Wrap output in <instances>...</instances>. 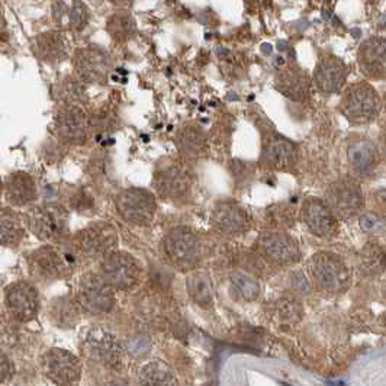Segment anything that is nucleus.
I'll return each mask as SVG.
<instances>
[{
    "instance_id": "nucleus-1",
    "label": "nucleus",
    "mask_w": 386,
    "mask_h": 386,
    "mask_svg": "<svg viewBox=\"0 0 386 386\" xmlns=\"http://www.w3.org/2000/svg\"><path fill=\"white\" fill-rule=\"evenodd\" d=\"M383 100L367 82H356L343 89L338 111L353 125H367L379 118Z\"/></svg>"
},
{
    "instance_id": "nucleus-2",
    "label": "nucleus",
    "mask_w": 386,
    "mask_h": 386,
    "mask_svg": "<svg viewBox=\"0 0 386 386\" xmlns=\"http://www.w3.org/2000/svg\"><path fill=\"white\" fill-rule=\"evenodd\" d=\"M79 253L76 249L60 245H45L30 253L28 263L30 273L41 281H57L69 276L77 265Z\"/></svg>"
},
{
    "instance_id": "nucleus-3",
    "label": "nucleus",
    "mask_w": 386,
    "mask_h": 386,
    "mask_svg": "<svg viewBox=\"0 0 386 386\" xmlns=\"http://www.w3.org/2000/svg\"><path fill=\"white\" fill-rule=\"evenodd\" d=\"M313 283L321 292L342 293L350 285V272L343 260L335 254L315 253L306 265Z\"/></svg>"
},
{
    "instance_id": "nucleus-4",
    "label": "nucleus",
    "mask_w": 386,
    "mask_h": 386,
    "mask_svg": "<svg viewBox=\"0 0 386 386\" xmlns=\"http://www.w3.org/2000/svg\"><path fill=\"white\" fill-rule=\"evenodd\" d=\"M261 154L260 164L276 172H290L299 160L298 146L289 138L277 132L272 125L260 127Z\"/></svg>"
},
{
    "instance_id": "nucleus-5",
    "label": "nucleus",
    "mask_w": 386,
    "mask_h": 386,
    "mask_svg": "<svg viewBox=\"0 0 386 386\" xmlns=\"http://www.w3.org/2000/svg\"><path fill=\"white\" fill-rule=\"evenodd\" d=\"M326 204L337 220L359 217L365 208V193L354 177H340L333 182L326 192Z\"/></svg>"
},
{
    "instance_id": "nucleus-6",
    "label": "nucleus",
    "mask_w": 386,
    "mask_h": 386,
    "mask_svg": "<svg viewBox=\"0 0 386 386\" xmlns=\"http://www.w3.org/2000/svg\"><path fill=\"white\" fill-rule=\"evenodd\" d=\"M25 221L40 240L57 241L67 233L69 212L63 205L49 202L29 208Z\"/></svg>"
},
{
    "instance_id": "nucleus-7",
    "label": "nucleus",
    "mask_w": 386,
    "mask_h": 386,
    "mask_svg": "<svg viewBox=\"0 0 386 386\" xmlns=\"http://www.w3.org/2000/svg\"><path fill=\"white\" fill-rule=\"evenodd\" d=\"M57 140L66 146H83L91 137L90 116L82 106L61 105L54 118Z\"/></svg>"
},
{
    "instance_id": "nucleus-8",
    "label": "nucleus",
    "mask_w": 386,
    "mask_h": 386,
    "mask_svg": "<svg viewBox=\"0 0 386 386\" xmlns=\"http://www.w3.org/2000/svg\"><path fill=\"white\" fill-rule=\"evenodd\" d=\"M152 186L154 191L167 200H182L191 193L192 179L186 167L180 161L166 159L154 170Z\"/></svg>"
},
{
    "instance_id": "nucleus-9",
    "label": "nucleus",
    "mask_w": 386,
    "mask_h": 386,
    "mask_svg": "<svg viewBox=\"0 0 386 386\" xmlns=\"http://www.w3.org/2000/svg\"><path fill=\"white\" fill-rule=\"evenodd\" d=\"M74 76L86 85H105L112 70V58L98 45H87L74 51Z\"/></svg>"
},
{
    "instance_id": "nucleus-10",
    "label": "nucleus",
    "mask_w": 386,
    "mask_h": 386,
    "mask_svg": "<svg viewBox=\"0 0 386 386\" xmlns=\"http://www.w3.org/2000/svg\"><path fill=\"white\" fill-rule=\"evenodd\" d=\"M167 257L180 269H193L202 257V243L191 228L176 227L164 238Z\"/></svg>"
},
{
    "instance_id": "nucleus-11",
    "label": "nucleus",
    "mask_w": 386,
    "mask_h": 386,
    "mask_svg": "<svg viewBox=\"0 0 386 386\" xmlns=\"http://www.w3.org/2000/svg\"><path fill=\"white\" fill-rule=\"evenodd\" d=\"M99 274L112 289L128 290L140 281L141 267L131 254L112 252L102 258Z\"/></svg>"
},
{
    "instance_id": "nucleus-12",
    "label": "nucleus",
    "mask_w": 386,
    "mask_h": 386,
    "mask_svg": "<svg viewBox=\"0 0 386 386\" xmlns=\"http://www.w3.org/2000/svg\"><path fill=\"white\" fill-rule=\"evenodd\" d=\"M119 217L135 225H147L154 220L157 211L156 196L141 188L122 191L115 200Z\"/></svg>"
},
{
    "instance_id": "nucleus-13",
    "label": "nucleus",
    "mask_w": 386,
    "mask_h": 386,
    "mask_svg": "<svg viewBox=\"0 0 386 386\" xmlns=\"http://www.w3.org/2000/svg\"><path fill=\"white\" fill-rule=\"evenodd\" d=\"M118 244L116 228L109 222H96L86 227L77 234L74 249L87 258H103L115 252Z\"/></svg>"
},
{
    "instance_id": "nucleus-14",
    "label": "nucleus",
    "mask_w": 386,
    "mask_h": 386,
    "mask_svg": "<svg viewBox=\"0 0 386 386\" xmlns=\"http://www.w3.org/2000/svg\"><path fill=\"white\" fill-rule=\"evenodd\" d=\"M77 302L89 314H106L115 305V289L107 285L100 274L86 273L77 285Z\"/></svg>"
},
{
    "instance_id": "nucleus-15",
    "label": "nucleus",
    "mask_w": 386,
    "mask_h": 386,
    "mask_svg": "<svg viewBox=\"0 0 386 386\" xmlns=\"http://www.w3.org/2000/svg\"><path fill=\"white\" fill-rule=\"evenodd\" d=\"M349 73L350 70L342 58L331 53H321L313 74V85L318 94L331 96L346 87Z\"/></svg>"
},
{
    "instance_id": "nucleus-16",
    "label": "nucleus",
    "mask_w": 386,
    "mask_h": 386,
    "mask_svg": "<svg viewBox=\"0 0 386 386\" xmlns=\"http://www.w3.org/2000/svg\"><path fill=\"white\" fill-rule=\"evenodd\" d=\"M257 249L261 256L276 266L293 265L301 257L297 241L282 229H269L261 233L257 238Z\"/></svg>"
},
{
    "instance_id": "nucleus-17",
    "label": "nucleus",
    "mask_w": 386,
    "mask_h": 386,
    "mask_svg": "<svg viewBox=\"0 0 386 386\" xmlns=\"http://www.w3.org/2000/svg\"><path fill=\"white\" fill-rule=\"evenodd\" d=\"M211 225L220 236L238 237L250 228V215L233 199H222L213 205Z\"/></svg>"
},
{
    "instance_id": "nucleus-18",
    "label": "nucleus",
    "mask_w": 386,
    "mask_h": 386,
    "mask_svg": "<svg viewBox=\"0 0 386 386\" xmlns=\"http://www.w3.org/2000/svg\"><path fill=\"white\" fill-rule=\"evenodd\" d=\"M83 353L105 367L116 369L122 362L123 347L112 333L103 328H94L83 340Z\"/></svg>"
},
{
    "instance_id": "nucleus-19",
    "label": "nucleus",
    "mask_w": 386,
    "mask_h": 386,
    "mask_svg": "<svg viewBox=\"0 0 386 386\" xmlns=\"http://www.w3.org/2000/svg\"><path fill=\"white\" fill-rule=\"evenodd\" d=\"M42 369L58 386H74L82 376L80 360L73 353L61 349H51L44 354Z\"/></svg>"
},
{
    "instance_id": "nucleus-20",
    "label": "nucleus",
    "mask_w": 386,
    "mask_h": 386,
    "mask_svg": "<svg viewBox=\"0 0 386 386\" xmlns=\"http://www.w3.org/2000/svg\"><path fill=\"white\" fill-rule=\"evenodd\" d=\"M5 305L13 319L28 322L34 319L40 311L38 290L28 282H15L5 290Z\"/></svg>"
},
{
    "instance_id": "nucleus-21",
    "label": "nucleus",
    "mask_w": 386,
    "mask_h": 386,
    "mask_svg": "<svg viewBox=\"0 0 386 386\" xmlns=\"http://www.w3.org/2000/svg\"><path fill=\"white\" fill-rule=\"evenodd\" d=\"M301 220L315 237L328 238L337 233L338 220L324 199L315 196L306 198L301 208Z\"/></svg>"
},
{
    "instance_id": "nucleus-22",
    "label": "nucleus",
    "mask_w": 386,
    "mask_h": 386,
    "mask_svg": "<svg viewBox=\"0 0 386 386\" xmlns=\"http://www.w3.org/2000/svg\"><path fill=\"white\" fill-rule=\"evenodd\" d=\"M274 86L277 91L289 100L305 103L311 96L313 79L298 64L289 63L276 73Z\"/></svg>"
},
{
    "instance_id": "nucleus-23",
    "label": "nucleus",
    "mask_w": 386,
    "mask_h": 386,
    "mask_svg": "<svg viewBox=\"0 0 386 386\" xmlns=\"http://www.w3.org/2000/svg\"><path fill=\"white\" fill-rule=\"evenodd\" d=\"M347 160L354 175L367 177L379 166L380 148L369 137L353 135L347 144Z\"/></svg>"
},
{
    "instance_id": "nucleus-24",
    "label": "nucleus",
    "mask_w": 386,
    "mask_h": 386,
    "mask_svg": "<svg viewBox=\"0 0 386 386\" xmlns=\"http://www.w3.org/2000/svg\"><path fill=\"white\" fill-rule=\"evenodd\" d=\"M51 17L63 33H80L90 21V10L83 0H53Z\"/></svg>"
},
{
    "instance_id": "nucleus-25",
    "label": "nucleus",
    "mask_w": 386,
    "mask_h": 386,
    "mask_svg": "<svg viewBox=\"0 0 386 386\" xmlns=\"http://www.w3.org/2000/svg\"><path fill=\"white\" fill-rule=\"evenodd\" d=\"M358 63L367 79L386 80V38L365 40L358 51Z\"/></svg>"
},
{
    "instance_id": "nucleus-26",
    "label": "nucleus",
    "mask_w": 386,
    "mask_h": 386,
    "mask_svg": "<svg viewBox=\"0 0 386 386\" xmlns=\"http://www.w3.org/2000/svg\"><path fill=\"white\" fill-rule=\"evenodd\" d=\"M33 51L35 57L45 64L63 63L70 53L66 33L58 29L38 34L33 41Z\"/></svg>"
},
{
    "instance_id": "nucleus-27",
    "label": "nucleus",
    "mask_w": 386,
    "mask_h": 386,
    "mask_svg": "<svg viewBox=\"0 0 386 386\" xmlns=\"http://www.w3.org/2000/svg\"><path fill=\"white\" fill-rule=\"evenodd\" d=\"M176 146L182 160L196 161L208 151V137L196 123H184L177 130Z\"/></svg>"
},
{
    "instance_id": "nucleus-28",
    "label": "nucleus",
    "mask_w": 386,
    "mask_h": 386,
    "mask_svg": "<svg viewBox=\"0 0 386 386\" xmlns=\"http://www.w3.org/2000/svg\"><path fill=\"white\" fill-rule=\"evenodd\" d=\"M6 200L13 207H26L38 196L34 177L25 172L10 173L3 184Z\"/></svg>"
},
{
    "instance_id": "nucleus-29",
    "label": "nucleus",
    "mask_w": 386,
    "mask_h": 386,
    "mask_svg": "<svg viewBox=\"0 0 386 386\" xmlns=\"http://www.w3.org/2000/svg\"><path fill=\"white\" fill-rule=\"evenodd\" d=\"M82 306L70 297H58L51 301L49 308V317L54 326L60 328H73L80 319Z\"/></svg>"
},
{
    "instance_id": "nucleus-30",
    "label": "nucleus",
    "mask_w": 386,
    "mask_h": 386,
    "mask_svg": "<svg viewBox=\"0 0 386 386\" xmlns=\"http://www.w3.org/2000/svg\"><path fill=\"white\" fill-rule=\"evenodd\" d=\"M55 99L61 105H73V106H85L89 100L86 83L73 76H66L58 80L54 87Z\"/></svg>"
},
{
    "instance_id": "nucleus-31",
    "label": "nucleus",
    "mask_w": 386,
    "mask_h": 386,
    "mask_svg": "<svg viewBox=\"0 0 386 386\" xmlns=\"http://www.w3.org/2000/svg\"><path fill=\"white\" fill-rule=\"evenodd\" d=\"M188 293L192 301L202 306L211 308L213 304V285L211 281V276L207 272L195 270L188 276Z\"/></svg>"
},
{
    "instance_id": "nucleus-32",
    "label": "nucleus",
    "mask_w": 386,
    "mask_h": 386,
    "mask_svg": "<svg viewBox=\"0 0 386 386\" xmlns=\"http://www.w3.org/2000/svg\"><path fill=\"white\" fill-rule=\"evenodd\" d=\"M138 382H140V386H177L173 370L159 360L143 366Z\"/></svg>"
},
{
    "instance_id": "nucleus-33",
    "label": "nucleus",
    "mask_w": 386,
    "mask_h": 386,
    "mask_svg": "<svg viewBox=\"0 0 386 386\" xmlns=\"http://www.w3.org/2000/svg\"><path fill=\"white\" fill-rule=\"evenodd\" d=\"M106 30L115 42L123 44L137 35V22L132 15L127 12V9H122L119 12H115L107 19Z\"/></svg>"
},
{
    "instance_id": "nucleus-34",
    "label": "nucleus",
    "mask_w": 386,
    "mask_h": 386,
    "mask_svg": "<svg viewBox=\"0 0 386 386\" xmlns=\"http://www.w3.org/2000/svg\"><path fill=\"white\" fill-rule=\"evenodd\" d=\"M24 222L19 215L9 208H0V244L17 245L24 238Z\"/></svg>"
},
{
    "instance_id": "nucleus-35",
    "label": "nucleus",
    "mask_w": 386,
    "mask_h": 386,
    "mask_svg": "<svg viewBox=\"0 0 386 386\" xmlns=\"http://www.w3.org/2000/svg\"><path fill=\"white\" fill-rule=\"evenodd\" d=\"M229 288L236 298L245 302H253L260 297V283L249 273L234 272L229 277Z\"/></svg>"
},
{
    "instance_id": "nucleus-36",
    "label": "nucleus",
    "mask_w": 386,
    "mask_h": 386,
    "mask_svg": "<svg viewBox=\"0 0 386 386\" xmlns=\"http://www.w3.org/2000/svg\"><path fill=\"white\" fill-rule=\"evenodd\" d=\"M359 225L363 233L369 236H385L386 234V215L379 211L362 212L359 215Z\"/></svg>"
},
{
    "instance_id": "nucleus-37",
    "label": "nucleus",
    "mask_w": 386,
    "mask_h": 386,
    "mask_svg": "<svg viewBox=\"0 0 386 386\" xmlns=\"http://www.w3.org/2000/svg\"><path fill=\"white\" fill-rule=\"evenodd\" d=\"M274 317L281 324H293L301 319L302 308L295 298H283L274 305Z\"/></svg>"
},
{
    "instance_id": "nucleus-38",
    "label": "nucleus",
    "mask_w": 386,
    "mask_h": 386,
    "mask_svg": "<svg viewBox=\"0 0 386 386\" xmlns=\"http://www.w3.org/2000/svg\"><path fill=\"white\" fill-rule=\"evenodd\" d=\"M123 351H127L128 354L134 358H144L151 350V340L147 335L137 334L125 340V343L122 344Z\"/></svg>"
},
{
    "instance_id": "nucleus-39",
    "label": "nucleus",
    "mask_w": 386,
    "mask_h": 386,
    "mask_svg": "<svg viewBox=\"0 0 386 386\" xmlns=\"http://www.w3.org/2000/svg\"><path fill=\"white\" fill-rule=\"evenodd\" d=\"M270 217L273 220V225H276L279 229L283 231V228L293 225V212L288 205H277L272 208Z\"/></svg>"
},
{
    "instance_id": "nucleus-40",
    "label": "nucleus",
    "mask_w": 386,
    "mask_h": 386,
    "mask_svg": "<svg viewBox=\"0 0 386 386\" xmlns=\"http://www.w3.org/2000/svg\"><path fill=\"white\" fill-rule=\"evenodd\" d=\"M231 172H233L234 179L240 183L241 180L245 182L247 177H252L254 173V166L252 163H247L243 160H234L231 166Z\"/></svg>"
},
{
    "instance_id": "nucleus-41",
    "label": "nucleus",
    "mask_w": 386,
    "mask_h": 386,
    "mask_svg": "<svg viewBox=\"0 0 386 386\" xmlns=\"http://www.w3.org/2000/svg\"><path fill=\"white\" fill-rule=\"evenodd\" d=\"M70 204L74 209L83 212L94 207V199H91L85 191H77L76 193H73V196L70 199Z\"/></svg>"
},
{
    "instance_id": "nucleus-42",
    "label": "nucleus",
    "mask_w": 386,
    "mask_h": 386,
    "mask_svg": "<svg viewBox=\"0 0 386 386\" xmlns=\"http://www.w3.org/2000/svg\"><path fill=\"white\" fill-rule=\"evenodd\" d=\"M292 286H293V289H295L299 293H310V290H311V283L308 282L306 274H304L302 272L293 273V276H292Z\"/></svg>"
},
{
    "instance_id": "nucleus-43",
    "label": "nucleus",
    "mask_w": 386,
    "mask_h": 386,
    "mask_svg": "<svg viewBox=\"0 0 386 386\" xmlns=\"http://www.w3.org/2000/svg\"><path fill=\"white\" fill-rule=\"evenodd\" d=\"M13 372V367L10 365V360L8 359L3 351H0V383L6 382Z\"/></svg>"
},
{
    "instance_id": "nucleus-44",
    "label": "nucleus",
    "mask_w": 386,
    "mask_h": 386,
    "mask_svg": "<svg viewBox=\"0 0 386 386\" xmlns=\"http://www.w3.org/2000/svg\"><path fill=\"white\" fill-rule=\"evenodd\" d=\"M9 40V28L6 24V19L0 12V47H3V45L8 42Z\"/></svg>"
},
{
    "instance_id": "nucleus-45",
    "label": "nucleus",
    "mask_w": 386,
    "mask_h": 386,
    "mask_svg": "<svg viewBox=\"0 0 386 386\" xmlns=\"http://www.w3.org/2000/svg\"><path fill=\"white\" fill-rule=\"evenodd\" d=\"M107 2H111L112 5L119 6V8H127L132 3V0H107Z\"/></svg>"
},
{
    "instance_id": "nucleus-46",
    "label": "nucleus",
    "mask_w": 386,
    "mask_h": 386,
    "mask_svg": "<svg viewBox=\"0 0 386 386\" xmlns=\"http://www.w3.org/2000/svg\"><path fill=\"white\" fill-rule=\"evenodd\" d=\"M106 386H130L125 380H122V379H114L111 382H107Z\"/></svg>"
},
{
    "instance_id": "nucleus-47",
    "label": "nucleus",
    "mask_w": 386,
    "mask_h": 386,
    "mask_svg": "<svg viewBox=\"0 0 386 386\" xmlns=\"http://www.w3.org/2000/svg\"><path fill=\"white\" fill-rule=\"evenodd\" d=\"M383 107H385V112H386V95H385V100H383Z\"/></svg>"
},
{
    "instance_id": "nucleus-48",
    "label": "nucleus",
    "mask_w": 386,
    "mask_h": 386,
    "mask_svg": "<svg viewBox=\"0 0 386 386\" xmlns=\"http://www.w3.org/2000/svg\"><path fill=\"white\" fill-rule=\"evenodd\" d=\"M2 191H3V184H2V182H0V193H2Z\"/></svg>"
}]
</instances>
